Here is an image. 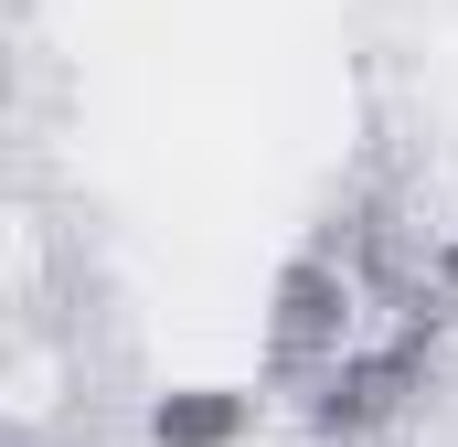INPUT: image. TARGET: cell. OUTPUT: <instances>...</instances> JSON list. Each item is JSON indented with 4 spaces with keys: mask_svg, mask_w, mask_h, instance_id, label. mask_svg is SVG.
<instances>
[{
    "mask_svg": "<svg viewBox=\"0 0 458 447\" xmlns=\"http://www.w3.org/2000/svg\"><path fill=\"white\" fill-rule=\"evenodd\" d=\"M437 288L384 245V234H320L288 288H277V384L310 394L320 416H384L437 341Z\"/></svg>",
    "mask_w": 458,
    "mask_h": 447,
    "instance_id": "obj_1",
    "label": "cell"
}]
</instances>
